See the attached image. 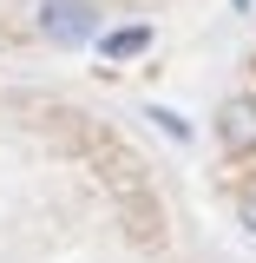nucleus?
I'll return each mask as SVG.
<instances>
[{"label":"nucleus","instance_id":"f257e3e1","mask_svg":"<svg viewBox=\"0 0 256 263\" xmlns=\"http://www.w3.org/2000/svg\"><path fill=\"white\" fill-rule=\"evenodd\" d=\"M40 33H46V46H86L99 33V7L92 0H40Z\"/></svg>","mask_w":256,"mask_h":263},{"label":"nucleus","instance_id":"f03ea898","mask_svg":"<svg viewBox=\"0 0 256 263\" xmlns=\"http://www.w3.org/2000/svg\"><path fill=\"white\" fill-rule=\"evenodd\" d=\"M217 138L230 152H256V99H230L217 112Z\"/></svg>","mask_w":256,"mask_h":263},{"label":"nucleus","instance_id":"7ed1b4c3","mask_svg":"<svg viewBox=\"0 0 256 263\" xmlns=\"http://www.w3.org/2000/svg\"><path fill=\"white\" fill-rule=\"evenodd\" d=\"M145 46H151V27H119V33H105V40H99V60L125 66V60H138Z\"/></svg>","mask_w":256,"mask_h":263},{"label":"nucleus","instance_id":"20e7f679","mask_svg":"<svg viewBox=\"0 0 256 263\" xmlns=\"http://www.w3.org/2000/svg\"><path fill=\"white\" fill-rule=\"evenodd\" d=\"M151 119H158V125L171 132V138H191V125H184V119H178V112H171V105H151Z\"/></svg>","mask_w":256,"mask_h":263},{"label":"nucleus","instance_id":"39448f33","mask_svg":"<svg viewBox=\"0 0 256 263\" xmlns=\"http://www.w3.org/2000/svg\"><path fill=\"white\" fill-rule=\"evenodd\" d=\"M243 230L256 237V197H243Z\"/></svg>","mask_w":256,"mask_h":263},{"label":"nucleus","instance_id":"423d86ee","mask_svg":"<svg viewBox=\"0 0 256 263\" xmlns=\"http://www.w3.org/2000/svg\"><path fill=\"white\" fill-rule=\"evenodd\" d=\"M250 7H256V0H230V13H250Z\"/></svg>","mask_w":256,"mask_h":263}]
</instances>
